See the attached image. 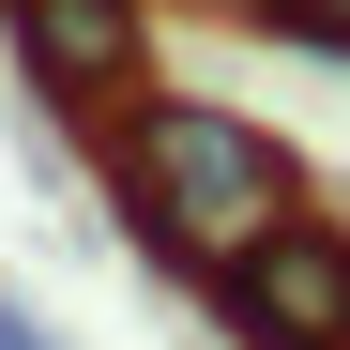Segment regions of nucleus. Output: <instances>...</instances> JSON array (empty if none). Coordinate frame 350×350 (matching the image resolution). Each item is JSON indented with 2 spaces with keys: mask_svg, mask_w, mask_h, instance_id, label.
I'll list each match as a JSON object with an SVG mask.
<instances>
[{
  "mask_svg": "<svg viewBox=\"0 0 350 350\" xmlns=\"http://www.w3.org/2000/svg\"><path fill=\"white\" fill-rule=\"evenodd\" d=\"M107 198H122L152 274L198 289L228 244H259V228L305 198V167H289L274 122H244V107H213V92H152V107L122 92L107 107Z\"/></svg>",
  "mask_w": 350,
  "mask_h": 350,
  "instance_id": "1",
  "label": "nucleus"
},
{
  "mask_svg": "<svg viewBox=\"0 0 350 350\" xmlns=\"http://www.w3.org/2000/svg\"><path fill=\"white\" fill-rule=\"evenodd\" d=\"M198 305H213L228 350H350V228H320L289 198L259 244H228L198 274Z\"/></svg>",
  "mask_w": 350,
  "mask_h": 350,
  "instance_id": "2",
  "label": "nucleus"
},
{
  "mask_svg": "<svg viewBox=\"0 0 350 350\" xmlns=\"http://www.w3.org/2000/svg\"><path fill=\"white\" fill-rule=\"evenodd\" d=\"M0 46L62 122H107L152 62V0H0Z\"/></svg>",
  "mask_w": 350,
  "mask_h": 350,
  "instance_id": "3",
  "label": "nucleus"
},
{
  "mask_svg": "<svg viewBox=\"0 0 350 350\" xmlns=\"http://www.w3.org/2000/svg\"><path fill=\"white\" fill-rule=\"evenodd\" d=\"M259 31H289L305 62H350V0H259Z\"/></svg>",
  "mask_w": 350,
  "mask_h": 350,
  "instance_id": "4",
  "label": "nucleus"
},
{
  "mask_svg": "<svg viewBox=\"0 0 350 350\" xmlns=\"http://www.w3.org/2000/svg\"><path fill=\"white\" fill-rule=\"evenodd\" d=\"M0 350H77V335L46 320V305H16V289H0Z\"/></svg>",
  "mask_w": 350,
  "mask_h": 350,
  "instance_id": "5",
  "label": "nucleus"
},
{
  "mask_svg": "<svg viewBox=\"0 0 350 350\" xmlns=\"http://www.w3.org/2000/svg\"><path fill=\"white\" fill-rule=\"evenodd\" d=\"M213 16H259V0H213Z\"/></svg>",
  "mask_w": 350,
  "mask_h": 350,
  "instance_id": "6",
  "label": "nucleus"
}]
</instances>
